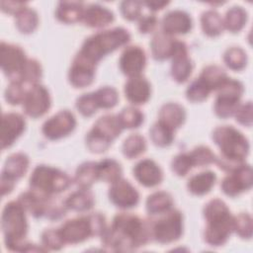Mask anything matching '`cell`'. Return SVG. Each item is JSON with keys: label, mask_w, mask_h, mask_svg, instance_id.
<instances>
[{"label": "cell", "mask_w": 253, "mask_h": 253, "mask_svg": "<svg viewBox=\"0 0 253 253\" xmlns=\"http://www.w3.org/2000/svg\"><path fill=\"white\" fill-rule=\"evenodd\" d=\"M201 26L204 34L211 38L219 36L224 30L223 19L214 10H208L202 14Z\"/></svg>", "instance_id": "obj_33"}, {"label": "cell", "mask_w": 253, "mask_h": 253, "mask_svg": "<svg viewBox=\"0 0 253 253\" xmlns=\"http://www.w3.org/2000/svg\"><path fill=\"white\" fill-rule=\"evenodd\" d=\"M211 137L220 149L215 161L220 169L229 173L245 163L250 146L242 132L232 126H219L213 129Z\"/></svg>", "instance_id": "obj_2"}, {"label": "cell", "mask_w": 253, "mask_h": 253, "mask_svg": "<svg viewBox=\"0 0 253 253\" xmlns=\"http://www.w3.org/2000/svg\"><path fill=\"white\" fill-rule=\"evenodd\" d=\"M223 61L229 69L239 71L247 64V54L241 47L232 46L224 51Z\"/></svg>", "instance_id": "obj_40"}, {"label": "cell", "mask_w": 253, "mask_h": 253, "mask_svg": "<svg viewBox=\"0 0 253 253\" xmlns=\"http://www.w3.org/2000/svg\"><path fill=\"white\" fill-rule=\"evenodd\" d=\"M133 176L139 184L152 188L159 185L163 180L161 168L151 159H142L135 164L132 169Z\"/></svg>", "instance_id": "obj_20"}, {"label": "cell", "mask_w": 253, "mask_h": 253, "mask_svg": "<svg viewBox=\"0 0 253 253\" xmlns=\"http://www.w3.org/2000/svg\"><path fill=\"white\" fill-rule=\"evenodd\" d=\"M103 245L112 251H131L151 240L150 223L139 216L121 212L101 235Z\"/></svg>", "instance_id": "obj_1"}, {"label": "cell", "mask_w": 253, "mask_h": 253, "mask_svg": "<svg viewBox=\"0 0 253 253\" xmlns=\"http://www.w3.org/2000/svg\"><path fill=\"white\" fill-rule=\"evenodd\" d=\"M164 215L150 222L151 239L161 244L178 240L183 233V215L178 210L171 209Z\"/></svg>", "instance_id": "obj_9"}, {"label": "cell", "mask_w": 253, "mask_h": 253, "mask_svg": "<svg viewBox=\"0 0 253 253\" xmlns=\"http://www.w3.org/2000/svg\"><path fill=\"white\" fill-rule=\"evenodd\" d=\"M67 210H71L78 212L88 211L95 204V198L93 193L89 189H80L71 193L64 200Z\"/></svg>", "instance_id": "obj_29"}, {"label": "cell", "mask_w": 253, "mask_h": 253, "mask_svg": "<svg viewBox=\"0 0 253 253\" xmlns=\"http://www.w3.org/2000/svg\"><path fill=\"white\" fill-rule=\"evenodd\" d=\"M51 99L48 90L39 84L28 87L24 102L23 109L27 116L37 119L43 116L50 108Z\"/></svg>", "instance_id": "obj_11"}, {"label": "cell", "mask_w": 253, "mask_h": 253, "mask_svg": "<svg viewBox=\"0 0 253 253\" xmlns=\"http://www.w3.org/2000/svg\"><path fill=\"white\" fill-rule=\"evenodd\" d=\"M29 182L31 189L47 196L59 194L71 185V179L65 172L46 165H38Z\"/></svg>", "instance_id": "obj_7"}, {"label": "cell", "mask_w": 253, "mask_h": 253, "mask_svg": "<svg viewBox=\"0 0 253 253\" xmlns=\"http://www.w3.org/2000/svg\"><path fill=\"white\" fill-rule=\"evenodd\" d=\"M119 65L121 71L129 77L141 75L146 65V55L144 50L138 45H129L123 51Z\"/></svg>", "instance_id": "obj_16"}, {"label": "cell", "mask_w": 253, "mask_h": 253, "mask_svg": "<svg viewBox=\"0 0 253 253\" xmlns=\"http://www.w3.org/2000/svg\"><path fill=\"white\" fill-rule=\"evenodd\" d=\"M99 108L111 109L114 108L119 101L118 91L111 86H104L94 92Z\"/></svg>", "instance_id": "obj_45"}, {"label": "cell", "mask_w": 253, "mask_h": 253, "mask_svg": "<svg viewBox=\"0 0 253 253\" xmlns=\"http://www.w3.org/2000/svg\"><path fill=\"white\" fill-rule=\"evenodd\" d=\"M129 41L130 34L125 28L101 31L84 41L77 55L96 65L105 55L126 44Z\"/></svg>", "instance_id": "obj_5"}, {"label": "cell", "mask_w": 253, "mask_h": 253, "mask_svg": "<svg viewBox=\"0 0 253 253\" xmlns=\"http://www.w3.org/2000/svg\"><path fill=\"white\" fill-rule=\"evenodd\" d=\"M244 92L243 84L235 79L227 78L217 89L213 106L214 113L220 119L234 116Z\"/></svg>", "instance_id": "obj_8"}, {"label": "cell", "mask_w": 253, "mask_h": 253, "mask_svg": "<svg viewBox=\"0 0 253 253\" xmlns=\"http://www.w3.org/2000/svg\"><path fill=\"white\" fill-rule=\"evenodd\" d=\"M171 75L178 83L186 82L192 74L194 64L188 53V46L182 41H176L172 55Z\"/></svg>", "instance_id": "obj_14"}, {"label": "cell", "mask_w": 253, "mask_h": 253, "mask_svg": "<svg viewBox=\"0 0 253 253\" xmlns=\"http://www.w3.org/2000/svg\"><path fill=\"white\" fill-rule=\"evenodd\" d=\"M97 180V162L87 161L80 164L76 169L74 182L80 189H90Z\"/></svg>", "instance_id": "obj_32"}, {"label": "cell", "mask_w": 253, "mask_h": 253, "mask_svg": "<svg viewBox=\"0 0 253 253\" xmlns=\"http://www.w3.org/2000/svg\"><path fill=\"white\" fill-rule=\"evenodd\" d=\"M233 231L241 238L250 239L252 237V217L247 212H240L233 217Z\"/></svg>", "instance_id": "obj_48"}, {"label": "cell", "mask_w": 253, "mask_h": 253, "mask_svg": "<svg viewBox=\"0 0 253 253\" xmlns=\"http://www.w3.org/2000/svg\"><path fill=\"white\" fill-rule=\"evenodd\" d=\"M122 172L121 164L115 159L106 158L97 162L98 180L112 184L121 179Z\"/></svg>", "instance_id": "obj_34"}, {"label": "cell", "mask_w": 253, "mask_h": 253, "mask_svg": "<svg viewBox=\"0 0 253 253\" xmlns=\"http://www.w3.org/2000/svg\"><path fill=\"white\" fill-rule=\"evenodd\" d=\"M26 127L24 117L18 113H6L2 116L1 122V147H10L15 140L23 133Z\"/></svg>", "instance_id": "obj_17"}, {"label": "cell", "mask_w": 253, "mask_h": 253, "mask_svg": "<svg viewBox=\"0 0 253 253\" xmlns=\"http://www.w3.org/2000/svg\"><path fill=\"white\" fill-rule=\"evenodd\" d=\"M53 196H47L31 189L19 196L18 202L23 206L26 211L34 217L45 216L50 201Z\"/></svg>", "instance_id": "obj_19"}, {"label": "cell", "mask_w": 253, "mask_h": 253, "mask_svg": "<svg viewBox=\"0 0 253 253\" xmlns=\"http://www.w3.org/2000/svg\"><path fill=\"white\" fill-rule=\"evenodd\" d=\"M1 227L7 249L20 252L46 251L43 246H37L25 240L28 232L26 211L18 201L5 205L1 215Z\"/></svg>", "instance_id": "obj_3"}, {"label": "cell", "mask_w": 253, "mask_h": 253, "mask_svg": "<svg viewBox=\"0 0 253 253\" xmlns=\"http://www.w3.org/2000/svg\"><path fill=\"white\" fill-rule=\"evenodd\" d=\"M0 57L3 73L11 81H20L22 71L28 60L25 51L19 45L2 42L0 45Z\"/></svg>", "instance_id": "obj_10"}, {"label": "cell", "mask_w": 253, "mask_h": 253, "mask_svg": "<svg viewBox=\"0 0 253 253\" xmlns=\"http://www.w3.org/2000/svg\"><path fill=\"white\" fill-rule=\"evenodd\" d=\"M168 4H169V2H166V1H145V2H142V5H145L152 12L162 10Z\"/></svg>", "instance_id": "obj_57"}, {"label": "cell", "mask_w": 253, "mask_h": 253, "mask_svg": "<svg viewBox=\"0 0 253 253\" xmlns=\"http://www.w3.org/2000/svg\"><path fill=\"white\" fill-rule=\"evenodd\" d=\"M176 41L177 40L172 36H169L162 31L157 32L150 42L152 57L159 61L171 58L174 52Z\"/></svg>", "instance_id": "obj_25"}, {"label": "cell", "mask_w": 253, "mask_h": 253, "mask_svg": "<svg viewBox=\"0 0 253 253\" xmlns=\"http://www.w3.org/2000/svg\"><path fill=\"white\" fill-rule=\"evenodd\" d=\"M85 141H86L87 148L93 153L105 152L112 144L111 142H109L108 140L104 139L103 137L97 135L96 133H94L91 130L87 133V135L85 137Z\"/></svg>", "instance_id": "obj_51"}, {"label": "cell", "mask_w": 253, "mask_h": 253, "mask_svg": "<svg viewBox=\"0 0 253 253\" xmlns=\"http://www.w3.org/2000/svg\"><path fill=\"white\" fill-rule=\"evenodd\" d=\"M76 126V119L68 110H62L46 120L42 127L43 135L50 139L56 140L67 136Z\"/></svg>", "instance_id": "obj_12"}, {"label": "cell", "mask_w": 253, "mask_h": 253, "mask_svg": "<svg viewBox=\"0 0 253 253\" xmlns=\"http://www.w3.org/2000/svg\"><path fill=\"white\" fill-rule=\"evenodd\" d=\"M158 25V20L154 15H146L140 17L138 22V30L141 34H150L152 33Z\"/></svg>", "instance_id": "obj_54"}, {"label": "cell", "mask_w": 253, "mask_h": 253, "mask_svg": "<svg viewBox=\"0 0 253 253\" xmlns=\"http://www.w3.org/2000/svg\"><path fill=\"white\" fill-rule=\"evenodd\" d=\"M16 27L22 34H31L33 33L39 24V17L35 10L32 8H25L16 16Z\"/></svg>", "instance_id": "obj_38"}, {"label": "cell", "mask_w": 253, "mask_h": 253, "mask_svg": "<svg viewBox=\"0 0 253 253\" xmlns=\"http://www.w3.org/2000/svg\"><path fill=\"white\" fill-rule=\"evenodd\" d=\"M193 22L190 15L182 10L166 13L162 19V32L169 35H185L192 30Z\"/></svg>", "instance_id": "obj_21"}, {"label": "cell", "mask_w": 253, "mask_h": 253, "mask_svg": "<svg viewBox=\"0 0 253 253\" xmlns=\"http://www.w3.org/2000/svg\"><path fill=\"white\" fill-rule=\"evenodd\" d=\"M146 150V141L144 137L138 133L128 135L123 143V153L128 158H136Z\"/></svg>", "instance_id": "obj_39"}, {"label": "cell", "mask_w": 253, "mask_h": 253, "mask_svg": "<svg viewBox=\"0 0 253 253\" xmlns=\"http://www.w3.org/2000/svg\"><path fill=\"white\" fill-rule=\"evenodd\" d=\"M29 157L25 153H13L5 160L2 175L17 181L26 174L29 168Z\"/></svg>", "instance_id": "obj_28"}, {"label": "cell", "mask_w": 253, "mask_h": 253, "mask_svg": "<svg viewBox=\"0 0 253 253\" xmlns=\"http://www.w3.org/2000/svg\"><path fill=\"white\" fill-rule=\"evenodd\" d=\"M247 21V12L240 6L231 7L223 19L224 29L230 33H238L243 29Z\"/></svg>", "instance_id": "obj_36"}, {"label": "cell", "mask_w": 253, "mask_h": 253, "mask_svg": "<svg viewBox=\"0 0 253 253\" xmlns=\"http://www.w3.org/2000/svg\"><path fill=\"white\" fill-rule=\"evenodd\" d=\"M145 205L149 214H163L172 209L173 198L165 191H157L147 197Z\"/></svg>", "instance_id": "obj_31"}, {"label": "cell", "mask_w": 253, "mask_h": 253, "mask_svg": "<svg viewBox=\"0 0 253 253\" xmlns=\"http://www.w3.org/2000/svg\"><path fill=\"white\" fill-rule=\"evenodd\" d=\"M65 244L58 228H48L42 233V246L46 250H60Z\"/></svg>", "instance_id": "obj_49"}, {"label": "cell", "mask_w": 253, "mask_h": 253, "mask_svg": "<svg viewBox=\"0 0 253 253\" xmlns=\"http://www.w3.org/2000/svg\"><path fill=\"white\" fill-rule=\"evenodd\" d=\"M236 122L245 126H251L252 125V103L249 101L244 104H240L234 114Z\"/></svg>", "instance_id": "obj_53"}, {"label": "cell", "mask_w": 253, "mask_h": 253, "mask_svg": "<svg viewBox=\"0 0 253 253\" xmlns=\"http://www.w3.org/2000/svg\"><path fill=\"white\" fill-rule=\"evenodd\" d=\"M190 153L194 167H204L215 163L216 156L211 149L205 145L195 147Z\"/></svg>", "instance_id": "obj_46"}, {"label": "cell", "mask_w": 253, "mask_h": 253, "mask_svg": "<svg viewBox=\"0 0 253 253\" xmlns=\"http://www.w3.org/2000/svg\"><path fill=\"white\" fill-rule=\"evenodd\" d=\"M216 175L212 171H203L192 176L188 183L187 188L189 192L196 196H203L208 194L214 186Z\"/></svg>", "instance_id": "obj_30"}, {"label": "cell", "mask_w": 253, "mask_h": 253, "mask_svg": "<svg viewBox=\"0 0 253 253\" xmlns=\"http://www.w3.org/2000/svg\"><path fill=\"white\" fill-rule=\"evenodd\" d=\"M211 89V91H216V89L228 78L224 69L218 65L206 66L199 76Z\"/></svg>", "instance_id": "obj_37"}, {"label": "cell", "mask_w": 253, "mask_h": 253, "mask_svg": "<svg viewBox=\"0 0 253 253\" xmlns=\"http://www.w3.org/2000/svg\"><path fill=\"white\" fill-rule=\"evenodd\" d=\"M106 228L105 216L100 212H94L69 219L58 229L65 243L76 244L92 236H101Z\"/></svg>", "instance_id": "obj_6"}, {"label": "cell", "mask_w": 253, "mask_h": 253, "mask_svg": "<svg viewBox=\"0 0 253 253\" xmlns=\"http://www.w3.org/2000/svg\"><path fill=\"white\" fill-rule=\"evenodd\" d=\"M123 129L118 116L105 115L96 121L90 130L112 143L121 134Z\"/></svg>", "instance_id": "obj_24"}, {"label": "cell", "mask_w": 253, "mask_h": 253, "mask_svg": "<svg viewBox=\"0 0 253 253\" xmlns=\"http://www.w3.org/2000/svg\"><path fill=\"white\" fill-rule=\"evenodd\" d=\"M115 16L111 10L99 4H91L85 8L82 22L90 28H104L114 22Z\"/></svg>", "instance_id": "obj_23"}, {"label": "cell", "mask_w": 253, "mask_h": 253, "mask_svg": "<svg viewBox=\"0 0 253 253\" xmlns=\"http://www.w3.org/2000/svg\"><path fill=\"white\" fill-rule=\"evenodd\" d=\"M159 120L172 129L180 127L186 120V111L178 103H166L159 110Z\"/></svg>", "instance_id": "obj_27"}, {"label": "cell", "mask_w": 253, "mask_h": 253, "mask_svg": "<svg viewBox=\"0 0 253 253\" xmlns=\"http://www.w3.org/2000/svg\"><path fill=\"white\" fill-rule=\"evenodd\" d=\"M27 8V3L25 2H15V1H2L1 2V9L3 12L7 14L17 15L22 10Z\"/></svg>", "instance_id": "obj_55"}, {"label": "cell", "mask_w": 253, "mask_h": 253, "mask_svg": "<svg viewBox=\"0 0 253 253\" xmlns=\"http://www.w3.org/2000/svg\"><path fill=\"white\" fill-rule=\"evenodd\" d=\"M194 167L190 153H179L176 155L171 162L172 171L179 177L186 176L191 169Z\"/></svg>", "instance_id": "obj_50"}, {"label": "cell", "mask_w": 253, "mask_h": 253, "mask_svg": "<svg viewBox=\"0 0 253 253\" xmlns=\"http://www.w3.org/2000/svg\"><path fill=\"white\" fill-rule=\"evenodd\" d=\"M252 169L249 164L243 163L224 177L220 187L222 192L231 198L237 197L252 187Z\"/></svg>", "instance_id": "obj_13"}, {"label": "cell", "mask_w": 253, "mask_h": 253, "mask_svg": "<svg viewBox=\"0 0 253 253\" xmlns=\"http://www.w3.org/2000/svg\"><path fill=\"white\" fill-rule=\"evenodd\" d=\"M120 123L123 128H136L141 126L144 120V116L141 111L135 107H126L118 115Z\"/></svg>", "instance_id": "obj_41"}, {"label": "cell", "mask_w": 253, "mask_h": 253, "mask_svg": "<svg viewBox=\"0 0 253 253\" xmlns=\"http://www.w3.org/2000/svg\"><path fill=\"white\" fill-rule=\"evenodd\" d=\"M204 216L207 220L204 237L211 246H221L226 243L233 232V215L226 204L219 200H211L204 208Z\"/></svg>", "instance_id": "obj_4"}, {"label": "cell", "mask_w": 253, "mask_h": 253, "mask_svg": "<svg viewBox=\"0 0 253 253\" xmlns=\"http://www.w3.org/2000/svg\"><path fill=\"white\" fill-rule=\"evenodd\" d=\"M175 130L163 124L160 121H157L149 129V136L151 141L159 146L166 147L169 146L174 140Z\"/></svg>", "instance_id": "obj_35"}, {"label": "cell", "mask_w": 253, "mask_h": 253, "mask_svg": "<svg viewBox=\"0 0 253 253\" xmlns=\"http://www.w3.org/2000/svg\"><path fill=\"white\" fill-rule=\"evenodd\" d=\"M0 184H1V193H2V196H5V195H8L12 192V190L14 189L15 187V184H16V181L5 176V175H2L1 174V180H0Z\"/></svg>", "instance_id": "obj_56"}, {"label": "cell", "mask_w": 253, "mask_h": 253, "mask_svg": "<svg viewBox=\"0 0 253 253\" xmlns=\"http://www.w3.org/2000/svg\"><path fill=\"white\" fill-rule=\"evenodd\" d=\"M211 92V91L207 86V84L200 77H198L193 80L188 86L186 90V97L191 102L200 103L205 101L209 97Z\"/></svg>", "instance_id": "obj_43"}, {"label": "cell", "mask_w": 253, "mask_h": 253, "mask_svg": "<svg viewBox=\"0 0 253 253\" xmlns=\"http://www.w3.org/2000/svg\"><path fill=\"white\" fill-rule=\"evenodd\" d=\"M75 106L78 112L84 117L93 116L99 109L94 92L86 93L78 97L76 100Z\"/></svg>", "instance_id": "obj_47"}, {"label": "cell", "mask_w": 253, "mask_h": 253, "mask_svg": "<svg viewBox=\"0 0 253 253\" xmlns=\"http://www.w3.org/2000/svg\"><path fill=\"white\" fill-rule=\"evenodd\" d=\"M83 2L78 1H61L55 10V17L64 24H74L82 21L85 11Z\"/></svg>", "instance_id": "obj_26"}, {"label": "cell", "mask_w": 253, "mask_h": 253, "mask_svg": "<svg viewBox=\"0 0 253 253\" xmlns=\"http://www.w3.org/2000/svg\"><path fill=\"white\" fill-rule=\"evenodd\" d=\"M27 90L28 88L24 82L18 80L11 81L5 89V100L13 106L23 104Z\"/></svg>", "instance_id": "obj_44"}, {"label": "cell", "mask_w": 253, "mask_h": 253, "mask_svg": "<svg viewBox=\"0 0 253 253\" xmlns=\"http://www.w3.org/2000/svg\"><path fill=\"white\" fill-rule=\"evenodd\" d=\"M142 2L139 1H124L121 3L120 9L123 17L128 21L140 19Z\"/></svg>", "instance_id": "obj_52"}, {"label": "cell", "mask_w": 253, "mask_h": 253, "mask_svg": "<svg viewBox=\"0 0 253 253\" xmlns=\"http://www.w3.org/2000/svg\"><path fill=\"white\" fill-rule=\"evenodd\" d=\"M109 198L116 207L125 210L136 207L139 202V194L136 189L122 178L112 183L109 189Z\"/></svg>", "instance_id": "obj_15"}, {"label": "cell", "mask_w": 253, "mask_h": 253, "mask_svg": "<svg viewBox=\"0 0 253 253\" xmlns=\"http://www.w3.org/2000/svg\"><path fill=\"white\" fill-rule=\"evenodd\" d=\"M42 76V69L41 63L34 59V58H28L25 67L22 71L20 81L24 82L26 85H35L39 84V81L41 80Z\"/></svg>", "instance_id": "obj_42"}, {"label": "cell", "mask_w": 253, "mask_h": 253, "mask_svg": "<svg viewBox=\"0 0 253 253\" xmlns=\"http://www.w3.org/2000/svg\"><path fill=\"white\" fill-rule=\"evenodd\" d=\"M96 65L75 55L68 72L70 84L75 88H84L92 84L95 78Z\"/></svg>", "instance_id": "obj_18"}, {"label": "cell", "mask_w": 253, "mask_h": 253, "mask_svg": "<svg viewBox=\"0 0 253 253\" xmlns=\"http://www.w3.org/2000/svg\"><path fill=\"white\" fill-rule=\"evenodd\" d=\"M125 96L133 105L145 104L151 94L149 81L142 75L129 77L125 84Z\"/></svg>", "instance_id": "obj_22"}]
</instances>
